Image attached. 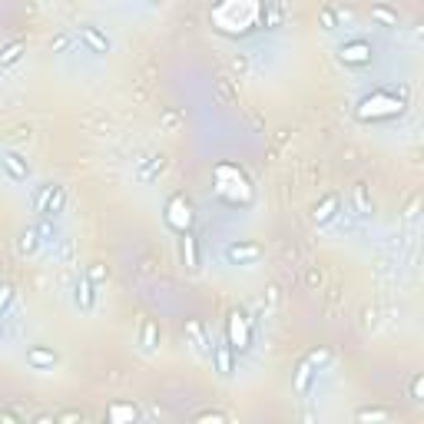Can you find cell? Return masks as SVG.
Listing matches in <instances>:
<instances>
[{"label": "cell", "mask_w": 424, "mask_h": 424, "mask_svg": "<svg viewBox=\"0 0 424 424\" xmlns=\"http://www.w3.org/2000/svg\"><path fill=\"white\" fill-rule=\"evenodd\" d=\"M225 341L232 345L236 351H246L252 348V338H255V332H252V318L246 312H229V318H225Z\"/></svg>", "instance_id": "6da1fadb"}, {"label": "cell", "mask_w": 424, "mask_h": 424, "mask_svg": "<svg viewBox=\"0 0 424 424\" xmlns=\"http://www.w3.org/2000/svg\"><path fill=\"white\" fill-rule=\"evenodd\" d=\"M166 225L176 229V232H189V225H192V202L183 192L169 196V202H166Z\"/></svg>", "instance_id": "7a4b0ae2"}, {"label": "cell", "mask_w": 424, "mask_h": 424, "mask_svg": "<svg viewBox=\"0 0 424 424\" xmlns=\"http://www.w3.org/2000/svg\"><path fill=\"white\" fill-rule=\"evenodd\" d=\"M76 37H80V43H83V47H87V53H97V57H106V53H113V40L103 34L100 27L80 24V27H76Z\"/></svg>", "instance_id": "3957f363"}, {"label": "cell", "mask_w": 424, "mask_h": 424, "mask_svg": "<svg viewBox=\"0 0 424 424\" xmlns=\"http://www.w3.org/2000/svg\"><path fill=\"white\" fill-rule=\"evenodd\" d=\"M372 53H374V47L362 37H355V40H348V43L338 47V57L348 63V66H368V63H372Z\"/></svg>", "instance_id": "277c9868"}, {"label": "cell", "mask_w": 424, "mask_h": 424, "mask_svg": "<svg viewBox=\"0 0 424 424\" xmlns=\"http://www.w3.org/2000/svg\"><path fill=\"white\" fill-rule=\"evenodd\" d=\"M0 169H3V176H7L10 183H27V179H30V162L13 150L0 153Z\"/></svg>", "instance_id": "5b68a950"}, {"label": "cell", "mask_w": 424, "mask_h": 424, "mask_svg": "<svg viewBox=\"0 0 424 424\" xmlns=\"http://www.w3.org/2000/svg\"><path fill=\"white\" fill-rule=\"evenodd\" d=\"M209 358H212V368L222 374V378H229V374L236 372V348H232L229 341H215L209 351Z\"/></svg>", "instance_id": "8992f818"}, {"label": "cell", "mask_w": 424, "mask_h": 424, "mask_svg": "<svg viewBox=\"0 0 424 424\" xmlns=\"http://www.w3.org/2000/svg\"><path fill=\"white\" fill-rule=\"evenodd\" d=\"M186 338H189V345H192V351H196V355L209 358L212 338H209V332H206V325H202L199 318H186Z\"/></svg>", "instance_id": "52a82bcc"}, {"label": "cell", "mask_w": 424, "mask_h": 424, "mask_svg": "<svg viewBox=\"0 0 424 424\" xmlns=\"http://www.w3.org/2000/svg\"><path fill=\"white\" fill-rule=\"evenodd\" d=\"M27 365L34 368V372H53L57 365H60V355L47 345H30L27 348Z\"/></svg>", "instance_id": "ba28073f"}, {"label": "cell", "mask_w": 424, "mask_h": 424, "mask_svg": "<svg viewBox=\"0 0 424 424\" xmlns=\"http://www.w3.org/2000/svg\"><path fill=\"white\" fill-rule=\"evenodd\" d=\"M259 255H262V246H255V242H232L225 249V259L232 265H252L259 262Z\"/></svg>", "instance_id": "9c48e42d"}, {"label": "cell", "mask_w": 424, "mask_h": 424, "mask_svg": "<svg viewBox=\"0 0 424 424\" xmlns=\"http://www.w3.org/2000/svg\"><path fill=\"white\" fill-rule=\"evenodd\" d=\"M73 302H76V309H83V312L97 309V285L90 282L87 275H80L73 282Z\"/></svg>", "instance_id": "30bf717a"}, {"label": "cell", "mask_w": 424, "mask_h": 424, "mask_svg": "<svg viewBox=\"0 0 424 424\" xmlns=\"http://www.w3.org/2000/svg\"><path fill=\"white\" fill-rule=\"evenodd\" d=\"M183 262H186L189 272H199L202 269V249H199V239L192 232H183Z\"/></svg>", "instance_id": "8fae6325"}, {"label": "cell", "mask_w": 424, "mask_h": 424, "mask_svg": "<svg viewBox=\"0 0 424 424\" xmlns=\"http://www.w3.org/2000/svg\"><path fill=\"white\" fill-rule=\"evenodd\" d=\"M338 209H341V196H338V192H328V196H325V199L315 206L312 219H315L318 225H328V222H332V219L338 215Z\"/></svg>", "instance_id": "7c38bea8"}, {"label": "cell", "mask_w": 424, "mask_h": 424, "mask_svg": "<svg viewBox=\"0 0 424 424\" xmlns=\"http://www.w3.org/2000/svg\"><path fill=\"white\" fill-rule=\"evenodd\" d=\"M166 169V156H146V160L139 162V169H136V179L139 183H153L156 176Z\"/></svg>", "instance_id": "4fadbf2b"}, {"label": "cell", "mask_w": 424, "mask_h": 424, "mask_svg": "<svg viewBox=\"0 0 424 424\" xmlns=\"http://www.w3.org/2000/svg\"><path fill=\"white\" fill-rule=\"evenodd\" d=\"M139 348L146 351V355H153V351L160 348V325L153 322V318H146L143 328H139Z\"/></svg>", "instance_id": "5bb4252c"}, {"label": "cell", "mask_w": 424, "mask_h": 424, "mask_svg": "<svg viewBox=\"0 0 424 424\" xmlns=\"http://www.w3.org/2000/svg\"><path fill=\"white\" fill-rule=\"evenodd\" d=\"M315 374H318V372L309 365V358H302L299 368H295V391H299V395H309V391H312Z\"/></svg>", "instance_id": "9a60e30c"}, {"label": "cell", "mask_w": 424, "mask_h": 424, "mask_svg": "<svg viewBox=\"0 0 424 424\" xmlns=\"http://www.w3.org/2000/svg\"><path fill=\"white\" fill-rule=\"evenodd\" d=\"M43 242H40V236H37V225H27L24 232H20V242H17V252L20 255H34V252L40 249Z\"/></svg>", "instance_id": "2e32d148"}, {"label": "cell", "mask_w": 424, "mask_h": 424, "mask_svg": "<svg viewBox=\"0 0 424 424\" xmlns=\"http://www.w3.org/2000/svg\"><path fill=\"white\" fill-rule=\"evenodd\" d=\"M63 209H66V189H63L60 183H53V192H50V199H47V209H43V215L57 219Z\"/></svg>", "instance_id": "e0dca14e"}, {"label": "cell", "mask_w": 424, "mask_h": 424, "mask_svg": "<svg viewBox=\"0 0 424 424\" xmlns=\"http://www.w3.org/2000/svg\"><path fill=\"white\" fill-rule=\"evenodd\" d=\"M24 50H27L24 40H10V43H3V47H0V66H13V63L24 57Z\"/></svg>", "instance_id": "ac0fdd59"}, {"label": "cell", "mask_w": 424, "mask_h": 424, "mask_svg": "<svg viewBox=\"0 0 424 424\" xmlns=\"http://www.w3.org/2000/svg\"><path fill=\"white\" fill-rule=\"evenodd\" d=\"M106 418H110V421H136L139 411L133 408V404H123V401H113L110 408H106Z\"/></svg>", "instance_id": "d6986e66"}, {"label": "cell", "mask_w": 424, "mask_h": 424, "mask_svg": "<svg viewBox=\"0 0 424 424\" xmlns=\"http://www.w3.org/2000/svg\"><path fill=\"white\" fill-rule=\"evenodd\" d=\"M53 192V183H40L37 189H34V196H30V209L37 212V215H43V209H47V199H50Z\"/></svg>", "instance_id": "ffe728a7"}, {"label": "cell", "mask_w": 424, "mask_h": 424, "mask_svg": "<svg viewBox=\"0 0 424 424\" xmlns=\"http://www.w3.org/2000/svg\"><path fill=\"white\" fill-rule=\"evenodd\" d=\"M372 20L381 27H398V10H391L388 3H372Z\"/></svg>", "instance_id": "44dd1931"}, {"label": "cell", "mask_w": 424, "mask_h": 424, "mask_svg": "<svg viewBox=\"0 0 424 424\" xmlns=\"http://www.w3.org/2000/svg\"><path fill=\"white\" fill-rule=\"evenodd\" d=\"M37 236H40V242H47V246H53V242L60 239V229H57V222H53L50 215H43L37 222Z\"/></svg>", "instance_id": "7402d4cb"}, {"label": "cell", "mask_w": 424, "mask_h": 424, "mask_svg": "<svg viewBox=\"0 0 424 424\" xmlns=\"http://www.w3.org/2000/svg\"><path fill=\"white\" fill-rule=\"evenodd\" d=\"M355 209H358V215H372V202H368V186L365 183L355 186Z\"/></svg>", "instance_id": "603a6c76"}, {"label": "cell", "mask_w": 424, "mask_h": 424, "mask_svg": "<svg viewBox=\"0 0 424 424\" xmlns=\"http://www.w3.org/2000/svg\"><path fill=\"white\" fill-rule=\"evenodd\" d=\"M355 418H358V421H388L391 411H388V408H358Z\"/></svg>", "instance_id": "cb8c5ba5"}, {"label": "cell", "mask_w": 424, "mask_h": 424, "mask_svg": "<svg viewBox=\"0 0 424 424\" xmlns=\"http://www.w3.org/2000/svg\"><path fill=\"white\" fill-rule=\"evenodd\" d=\"M305 358H309V365H312L315 372H322L325 365L332 362V351H328V348H315V351H309Z\"/></svg>", "instance_id": "d4e9b609"}, {"label": "cell", "mask_w": 424, "mask_h": 424, "mask_svg": "<svg viewBox=\"0 0 424 424\" xmlns=\"http://www.w3.org/2000/svg\"><path fill=\"white\" fill-rule=\"evenodd\" d=\"M83 275H87L90 282H93V285H100V282H106V278H110V269H106V265H103V262H93V265H90V269H87V272H83Z\"/></svg>", "instance_id": "484cf974"}, {"label": "cell", "mask_w": 424, "mask_h": 424, "mask_svg": "<svg viewBox=\"0 0 424 424\" xmlns=\"http://www.w3.org/2000/svg\"><path fill=\"white\" fill-rule=\"evenodd\" d=\"M192 421H196V424H206V421H212V424H225V421H229V414L212 411V408H209V411H196V414H192Z\"/></svg>", "instance_id": "4316f807"}, {"label": "cell", "mask_w": 424, "mask_h": 424, "mask_svg": "<svg viewBox=\"0 0 424 424\" xmlns=\"http://www.w3.org/2000/svg\"><path fill=\"white\" fill-rule=\"evenodd\" d=\"M13 299H17V292H13V285H10V282H0V315H3L7 309H10Z\"/></svg>", "instance_id": "83f0119b"}, {"label": "cell", "mask_w": 424, "mask_h": 424, "mask_svg": "<svg viewBox=\"0 0 424 424\" xmlns=\"http://www.w3.org/2000/svg\"><path fill=\"white\" fill-rule=\"evenodd\" d=\"M318 20H322V30H335V27H338V10H335V7H322Z\"/></svg>", "instance_id": "f1b7e54d"}, {"label": "cell", "mask_w": 424, "mask_h": 424, "mask_svg": "<svg viewBox=\"0 0 424 424\" xmlns=\"http://www.w3.org/2000/svg\"><path fill=\"white\" fill-rule=\"evenodd\" d=\"M265 27H269V30H278V27H282V10H278V3H269V10H265Z\"/></svg>", "instance_id": "f546056e"}, {"label": "cell", "mask_w": 424, "mask_h": 424, "mask_svg": "<svg viewBox=\"0 0 424 424\" xmlns=\"http://www.w3.org/2000/svg\"><path fill=\"white\" fill-rule=\"evenodd\" d=\"M70 43H73L70 34H57V37L50 40V53H66V50H70Z\"/></svg>", "instance_id": "4dcf8cb0"}, {"label": "cell", "mask_w": 424, "mask_h": 424, "mask_svg": "<svg viewBox=\"0 0 424 424\" xmlns=\"http://www.w3.org/2000/svg\"><path fill=\"white\" fill-rule=\"evenodd\" d=\"M408 395H411L414 401L424 398V374H414V378H411V388H408Z\"/></svg>", "instance_id": "1f68e13d"}, {"label": "cell", "mask_w": 424, "mask_h": 424, "mask_svg": "<svg viewBox=\"0 0 424 424\" xmlns=\"http://www.w3.org/2000/svg\"><path fill=\"white\" fill-rule=\"evenodd\" d=\"M57 421H60V424H70V421H83V414H80V411H63V414H57Z\"/></svg>", "instance_id": "d6a6232c"}, {"label": "cell", "mask_w": 424, "mask_h": 424, "mask_svg": "<svg viewBox=\"0 0 424 424\" xmlns=\"http://www.w3.org/2000/svg\"><path fill=\"white\" fill-rule=\"evenodd\" d=\"M322 272H318V269H312V272H309V288H322Z\"/></svg>", "instance_id": "836d02e7"}, {"label": "cell", "mask_w": 424, "mask_h": 424, "mask_svg": "<svg viewBox=\"0 0 424 424\" xmlns=\"http://www.w3.org/2000/svg\"><path fill=\"white\" fill-rule=\"evenodd\" d=\"M0 421H3V424H17V421H20V414H17V411H0Z\"/></svg>", "instance_id": "e575fe53"}, {"label": "cell", "mask_w": 424, "mask_h": 424, "mask_svg": "<svg viewBox=\"0 0 424 424\" xmlns=\"http://www.w3.org/2000/svg\"><path fill=\"white\" fill-rule=\"evenodd\" d=\"M418 202H421L418 196H414V199L408 202V212H404V219H414V215H418Z\"/></svg>", "instance_id": "d590c367"}, {"label": "cell", "mask_w": 424, "mask_h": 424, "mask_svg": "<svg viewBox=\"0 0 424 424\" xmlns=\"http://www.w3.org/2000/svg\"><path fill=\"white\" fill-rule=\"evenodd\" d=\"M53 421H57L53 414H37V418H34V424H53Z\"/></svg>", "instance_id": "8d00e7d4"}, {"label": "cell", "mask_w": 424, "mask_h": 424, "mask_svg": "<svg viewBox=\"0 0 424 424\" xmlns=\"http://www.w3.org/2000/svg\"><path fill=\"white\" fill-rule=\"evenodd\" d=\"M146 3H150V7H160V3H162V0H146Z\"/></svg>", "instance_id": "74e56055"}, {"label": "cell", "mask_w": 424, "mask_h": 424, "mask_svg": "<svg viewBox=\"0 0 424 424\" xmlns=\"http://www.w3.org/2000/svg\"><path fill=\"white\" fill-rule=\"evenodd\" d=\"M0 341H3V325H0Z\"/></svg>", "instance_id": "f35d334b"}]
</instances>
